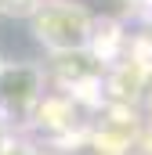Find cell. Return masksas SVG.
Segmentation results:
<instances>
[{
	"mask_svg": "<svg viewBox=\"0 0 152 155\" xmlns=\"http://www.w3.org/2000/svg\"><path fill=\"white\" fill-rule=\"evenodd\" d=\"M91 29H94L91 11L73 4V0H51V4H40L33 11V33L51 51H80V47H87Z\"/></svg>",
	"mask_w": 152,
	"mask_h": 155,
	"instance_id": "1",
	"label": "cell"
},
{
	"mask_svg": "<svg viewBox=\"0 0 152 155\" xmlns=\"http://www.w3.org/2000/svg\"><path fill=\"white\" fill-rule=\"evenodd\" d=\"M36 90V72L18 65V69H0V101L7 105H26Z\"/></svg>",
	"mask_w": 152,
	"mask_h": 155,
	"instance_id": "2",
	"label": "cell"
},
{
	"mask_svg": "<svg viewBox=\"0 0 152 155\" xmlns=\"http://www.w3.org/2000/svg\"><path fill=\"white\" fill-rule=\"evenodd\" d=\"M40 7V0H0V15H15V18H26Z\"/></svg>",
	"mask_w": 152,
	"mask_h": 155,
	"instance_id": "3",
	"label": "cell"
}]
</instances>
